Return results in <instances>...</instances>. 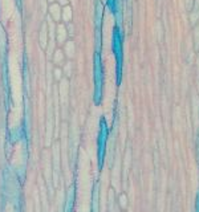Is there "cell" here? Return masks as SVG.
Returning a JSON list of instances; mask_svg holds the SVG:
<instances>
[{
  "instance_id": "6",
  "label": "cell",
  "mask_w": 199,
  "mask_h": 212,
  "mask_svg": "<svg viewBox=\"0 0 199 212\" xmlns=\"http://www.w3.org/2000/svg\"><path fill=\"white\" fill-rule=\"evenodd\" d=\"M65 53L69 58H72L74 56V43L73 41H68L65 44Z\"/></svg>"
},
{
  "instance_id": "3",
  "label": "cell",
  "mask_w": 199,
  "mask_h": 212,
  "mask_svg": "<svg viewBox=\"0 0 199 212\" xmlns=\"http://www.w3.org/2000/svg\"><path fill=\"white\" fill-rule=\"evenodd\" d=\"M199 19V2H196L194 4V7L191 9V15H190V20H191V24L195 25L196 21Z\"/></svg>"
},
{
  "instance_id": "1",
  "label": "cell",
  "mask_w": 199,
  "mask_h": 212,
  "mask_svg": "<svg viewBox=\"0 0 199 212\" xmlns=\"http://www.w3.org/2000/svg\"><path fill=\"white\" fill-rule=\"evenodd\" d=\"M49 13H51V18L53 20L59 21L61 19V8H60V5L56 3H52V5L49 7Z\"/></svg>"
},
{
  "instance_id": "9",
  "label": "cell",
  "mask_w": 199,
  "mask_h": 212,
  "mask_svg": "<svg viewBox=\"0 0 199 212\" xmlns=\"http://www.w3.org/2000/svg\"><path fill=\"white\" fill-rule=\"evenodd\" d=\"M120 204H121V207H122L124 209L128 207V203H126V195H121V198H120Z\"/></svg>"
},
{
  "instance_id": "15",
  "label": "cell",
  "mask_w": 199,
  "mask_h": 212,
  "mask_svg": "<svg viewBox=\"0 0 199 212\" xmlns=\"http://www.w3.org/2000/svg\"><path fill=\"white\" fill-rule=\"evenodd\" d=\"M66 2H68V0H60V3H61V4H65Z\"/></svg>"
},
{
  "instance_id": "2",
  "label": "cell",
  "mask_w": 199,
  "mask_h": 212,
  "mask_svg": "<svg viewBox=\"0 0 199 212\" xmlns=\"http://www.w3.org/2000/svg\"><path fill=\"white\" fill-rule=\"evenodd\" d=\"M57 41L59 44H64V41L66 40V28L64 27V24H60L57 28Z\"/></svg>"
},
{
  "instance_id": "14",
  "label": "cell",
  "mask_w": 199,
  "mask_h": 212,
  "mask_svg": "<svg viewBox=\"0 0 199 212\" xmlns=\"http://www.w3.org/2000/svg\"><path fill=\"white\" fill-rule=\"evenodd\" d=\"M68 28H69V32H70V33H73V27H72V25H69Z\"/></svg>"
},
{
  "instance_id": "10",
  "label": "cell",
  "mask_w": 199,
  "mask_h": 212,
  "mask_svg": "<svg viewBox=\"0 0 199 212\" xmlns=\"http://www.w3.org/2000/svg\"><path fill=\"white\" fill-rule=\"evenodd\" d=\"M194 0H185V5H186V8L189 9V11H191L192 9V7H194Z\"/></svg>"
},
{
  "instance_id": "4",
  "label": "cell",
  "mask_w": 199,
  "mask_h": 212,
  "mask_svg": "<svg viewBox=\"0 0 199 212\" xmlns=\"http://www.w3.org/2000/svg\"><path fill=\"white\" fill-rule=\"evenodd\" d=\"M48 28H47V24H44L43 25V29L40 32V43H41V45L45 48L47 47V41H48Z\"/></svg>"
},
{
  "instance_id": "5",
  "label": "cell",
  "mask_w": 199,
  "mask_h": 212,
  "mask_svg": "<svg viewBox=\"0 0 199 212\" xmlns=\"http://www.w3.org/2000/svg\"><path fill=\"white\" fill-rule=\"evenodd\" d=\"M61 19L65 23H69L72 19V8L70 7H64V9L61 11Z\"/></svg>"
},
{
  "instance_id": "12",
  "label": "cell",
  "mask_w": 199,
  "mask_h": 212,
  "mask_svg": "<svg viewBox=\"0 0 199 212\" xmlns=\"http://www.w3.org/2000/svg\"><path fill=\"white\" fill-rule=\"evenodd\" d=\"M70 69H72V64L68 63V64L65 65V74H66V76H70V73H72Z\"/></svg>"
},
{
  "instance_id": "13",
  "label": "cell",
  "mask_w": 199,
  "mask_h": 212,
  "mask_svg": "<svg viewBox=\"0 0 199 212\" xmlns=\"http://www.w3.org/2000/svg\"><path fill=\"white\" fill-rule=\"evenodd\" d=\"M195 40H196V47H198V43H199V27H196V29H195Z\"/></svg>"
},
{
  "instance_id": "16",
  "label": "cell",
  "mask_w": 199,
  "mask_h": 212,
  "mask_svg": "<svg viewBox=\"0 0 199 212\" xmlns=\"http://www.w3.org/2000/svg\"><path fill=\"white\" fill-rule=\"evenodd\" d=\"M48 2H51V3H53V2H54V0H48Z\"/></svg>"
},
{
  "instance_id": "8",
  "label": "cell",
  "mask_w": 199,
  "mask_h": 212,
  "mask_svg": "<svg viewBox=\"0 0 199 212\" xmlns=\"http://www.w3.org/2000/svg\"><path fill=\"white\" fill-rule=\"evenodd\" d=\"M113 196H114V195H113V189H110V192H109V200H110L109 205H110V211H112V212L115 211V209H114V200H113Z\"/></svg>"
},
{
  "instance_id": "11",
  "label": "cell",
  "mask_w": 199,
  "mask_h": 212,
  "mask_svg": "<svg viewBox=\"0 0 199 212\" xmlns=\"http://www.w3.org/2000/svg\"><path fill=\"white\" fill-rule=\"evenodd\" d=\"M53 73H54V78H56V80H60V78H61V69L56 68V69L53 70Z\"/></svg>"
},
{
  "instance_id": "7",
  "label": "cell",
  "mask_w": 199,
  "mask_h": 212,
  "mask_svg": "<svg viewBox=\"0 0 199 212\" xmlns=\"http://www.w3.org/2000/svg\"><path fill=\"white\" fill-rule=\"evenodd\" d=\"M63 60H64V52L61 51V49H57V51L54 52V54H53V63L61 64Z\"/></svg>"
}]
</instances>
